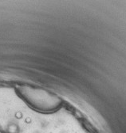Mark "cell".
Wrapping results in <instances>:
<instances>
[{"instance_id":"3957f363","label":"cell","mask_w":126,"mask_h":133,"mask_svg":"<svg viewBox=\"0 0 126 133\" xmlns=\"http://www.w3.org/2000/svg\"><path fill=\"white\" fill-rule=\"evenodd\" d=\"M0 133H6V132H4V131H0Z\"/></svg>"},{"instance_id":"277c9868","label":"cell","mask_w":126,"mask_h":133,"mask_svg":"<svg viewBox=\"0 0 126 133\" xmlns=\"http://www.w3.org/2000/svg\"><path fill=\"white\" fill-rule=\"evenodd\" d=\"M0 131H1V126H0Z\"/></svg>"},{"instance_id":"7a4b0ae2","label":"cell","mask_w":126,"mask_h":133,"mask_svg":"<svg viewBox=\"0 0 126 133\" xmlns=\"http://www.w3.org/2000/svg\"><path fill=\"white\" fill-rule=\"evenodd\" d=\"M7 131L8 133H19V127L16 124H10L7 126Z\"/></svg>"},{"instance_id":"6da1fadb","label":"cell","mask_w":126,"mask_h":133,"mask_svg":"<svg viewBox=\"0 0 126 133\" xmlns=\"http://www.w3.org/2000/svg\"><path fill=\"white\" fill-rule=\"evenodd\" d=\"M18 91L23 100L38 111H53L61 104L60 99L42 90L22 86L18 87Z\"/></svg>"}]
</instances>
